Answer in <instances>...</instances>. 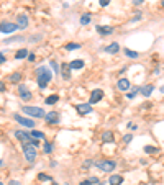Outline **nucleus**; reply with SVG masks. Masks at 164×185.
I'll use <instances>...</instances> for the list:
<instances>
[{"label":"nucleus","instance_id":"obj_13","mask_svg":"<svg viewBox=\"0 0 164 185\" xmlns=\"http://www.w3.org/2000/svg\"><path fill=\"white\" fill-rule=\"evenodd\" d=\"M77 108V111L81 115H89L90 111H92V107H90V103H81V105H77L75 107Z\"/></svg>","mask_w":164,"mask_h":185},{"label":"nucleus","instance_id":"obj_20","mask_svg":"<svg viewBox=\"0 0 164 185\" xmlns=\"http://www.w3.org/2000/svg\"><path fill=\"white\" fill-rule=\"evenodd\" d=\"M102 141H103V143L113 141V133H110V131H103V133H102Z\"/></svg>","mask_w":164,"mask_h":185},{"label":"nucleus","instance_id":"obj_34","mask_svg":"<svg viewBox=\"0 0 164 185\" xmlns=\"http://www.w3.org/2000/svg\"><path fill=\"white\" fill-rule=\"evenodd\" d=\"M131 139H133V136H131V134H126V136H123V141H125L126 144H128V143H130V141H131Z\"/></svg>","mask_w":164,"mask_h":185},{"label":"nucleus","instance_id":"obj_39","mask_svg":"<svg viewBox=\"0 0 164 185\" xmlns=\"http://www.w3.org/2000/svg\"><path fill=\"white\" fill-rule=\"evenodd\" d=\"M5 61H7V59H5V56H3L2 53H0V64H3Z\"/></svg>","mask_w":164,"mask_h":185},{"label":"nucleus","instance_id":"obj_1","mask_svg":"<svg viewBox=\"0 0 164 185\" xmlns=\"http://www.w3.org/2000/svg\"><path fill=\"white\" fill-rule=\"evenodd\" d=\"M35 74H36V77H38V87L39 88H46V85L49 84L51 77H53L51 71L48 69V67H38Z\"/></svg>","mask_w":164,"mask_h":185},{"label":"nucleus","instance_id":"obj_16","mask_svg":"<svg viewBox=\"0 0 164 185\" xmlns=\"http://www.w3.org/2000/svg\"><path fill=\"white\" fill-rule=\"evenodd\" d=\"M120 51V46L117 43H112V44H109V46L105 48V53H110V54H117Z\"/></svg>","mask_w":164,"mask_h":185},{"label":"nucleus","instance_id":"obj_14","mask_svg":"<svg viewBox=\"0 0 164 185\" xmlns=\"http://www.w3.org/2000/svg\"><path fill=\"white\" fill-rule=\"evenodd\" d=\"M153 90H154V87L151 85V84H148V85H145V87H141V88H139V92H141V94L145 95V97H151Z\"/></svg>","mask_w":164,"mask_h":185},{"label":"nucleus","instance_id":"obj_44","mask_svg":"<svg viewBox=\"0 0 164 185\" xmlns=\"http://www.w3.org/2000/svg\"><path fill=\"white\" fill-rule=\"evenodd\" d=\"M161 94H164V85L161 87Z\"/></svg>","mask_w":164,"mask_h":185},{"label":"nucleus","instance_id":"obj_24","mask_svg":"<svg viewBox=\"0 0 164 185\" xmlns=\"http://www.w3.org/2000/svg\"><path fill=\"white\" fill-rule=\"evenodd\" d=\"M125 56H128L130 59H136L138 58V51H131V49H128V48H125Z\"/></svg>","mask_w":164,"mask_h":185},{"label":"nucleus","instance_id":"obj_38","mask_svg":"<svg viewBox=\"0 0 164 185\" xmlns=\"http://www.w3.org/2000/svg\"><path fill=\"white\" fill-rule=\"evenodd\" d=\"M0 92H5V84L0 80Z\"/></svg>","mask_w":164,"mask_h":185},{"label":"nucleus","instance_id":"obj_42","mask_svg":"<svg viewBox=\"0 0 164 185\" xmlns=\"http://www.w3.org/2000/svg\"><path fill=\"white\" fill-rule=\"evenodd\" d=\"M145 0H133V3H136V5H139V3H143Z\"/></svg>","mask_w":164,"mask_h":185},{"label":"nucleus","instance_id":"obj_43","mask_svg":"<svg viewBox=\"0 0 164 185\" xmlns=\"http://www.w3.org/2000/svg\"><path fill=\"white\" fill-rule=\"evenodd\" d=\"M81 185H90L89 180H84V182H81Z\"/></svg>","mask_w":164,"mask_h":185},{"label":"nucleus","instance_id":"obj_46","mask_svg":"<svg viewBox=\"0 0 164 185\" xmlns=\"http://www.w3.org/2000/svg\"><path fill=\"white\" fill-rule=\"evenodd\" d=\"M0 185H3V183H2V182H0Z\"/></svg>","mask_w":164,"mask_h":185},{"label":"nucleus","instance_id":"obj_26","mask_svg":"<svg viewBox=\"0 0 164 185\" xmlns=\"http://www.w3.org/2000/svg\"><path fill=\"white\" fill-rule=\"evenodd\" d=\"M81 48V44H77V43H69V44H66V49L67 51H74V49H79Z\"/></svg>","mask_w":164,"mask_h":185},{"label":"nucleus","instance_id":"obj_11","mask_svg":"<svg viewBox=\"0 0 164 185\" xmlns=\"http://www.w3.org/2000/svg\"><path fill=\"white\" fill-rule=\"evenodd\" d=\"M103 98V92L99 88V90H94L90 94V105L92 103H97V102H100V100Z\"/></svg>","mask_w":164,"mask_h":185},{"label":"nucleus","instance_id":"obj_6","mask_svg":"<svg viewBox=\"0 0 164 185\" xmlns=\"http://www.w3.org/2000/svg\"><path fill=\"white\" fill-rule=\"evenodd\" d=\"M18 30L17 23H12V21H3L0 23V33H5V35H12Z\"/></svg>","mask_w":164,"mask_h":185},{"label":"nucleus","instance_id":"obj_18","mask_svg":"<svg viewBox=\"0 0 164 185\" xmlns=\"http://www.w3.org/2000/svg\"><path fill=\"white\" fill-rule=\"evenodd\" d=\"M82 67H84V61H82V59H75V61H72L69 64V69L79 71V69H82Z\"/></svg>","mask_w":164,"mask_h":185},{"label":"nucleus","instance_id":"obj_9","mask_svg":"<svg viewBox=\"0 0 164 185\" xmlns=\"http://www.w3.org/2000/svg\"><path fill=\"white\" fill-rule=\"evenodd\" d=\"M17 26H18V30H25L28 26V17L25 13H20L17 17Z\"/></svg>","mask_w":164,"mask_h":185},{"label":"nucleus","instance_id":"obj_35","mask_svg":"<svg viewBox=\"0 0 164 185\" xmlns=\"http://www.w3.org/2000/svg\"><path fill=\"white\" fill-rule=\"evenodd\" d=\"M89 182H90V183H99V179H97V177H90Z\"/></svg>","mask_w":164,"mask_h":185},{"label":"nucleus","instance_id":"obj_33","mask_svg":"<svg viewBox=\"0 0 164 185\" xmlns=\"http://www.w3.org/2000/svg\"><path fill=\"white\" fill-rule=\"evenodd\" d=\"M51 67L54 69L56 74H59V67H58V62H56V61H51Z\"/></svg>","mask_w":164,"mask_h":185},{"label":"nucleus","instance_id":"obj_45","mask_svg":"<svg viewBox=\"0 0 164 185\" xmlns=\"http://www.w3.org/2000/svg\"><path fill=\"white\" fill-rule=\"evenodd\" d=\"M162 5H164V0H162Z\"/></svg>","mask_w":164,"mask_h":185},{"label":"nucleus","instance_id":"obj_30","mask_svg":"<svg viewBox=\"0 0 164 185\" xmlns=\"http://www.w3.org/2000/svg\"><path fill=\"white\" fill-rule=\"evenodd\" d=\"M45 152L46 154H51V152H53V146H51L49 143H45Z\"/></svg>","mask_w":164,"mask_h":185},{"label":"nucleus","instance_id":"obj_40","mask_svg":"<svg viewBox=\"0 0 164 185\" xmlns=\"http://www.w3.org/2000/svg\"><path fill=\"white\" fill-rule=\"evenodd\" d=\"M28 61L33 62V61H35V54H28Z\"/></svg>","mask_w":164,"mask_h":185},{"label":"nucleus","instance_id":"obj_12","mask_svg":"<svg viewBox=\"0 0 164 185\" xmlns=\"http://www.w3.org/2000/svg\"><path fill=\"white\" fill-rule=\"evenodd\" d=\"M117 87H118L122 92H125V90H128V88L131 87V84H130V80H128V79L122 77V79H118V82H117Z\"/></svg>","mask_w":164,"mask_h":185},{"label":"nucleus","instance_id":"obj_21","mask_svg":"<svg viewBox=\"0 0 164 185\" xmlns=\"http://www.w3.org/2000/svg\"><path fill=\"white\" fill-rule=\"evenodd\" d=\"M28 134H30L31 138H35V139H43V138H45V134H43L41 131H38V130H31Z\"/></svg>","mask_w":164,"mask_h":185},{"label":"nucleus","instance_id":"obj_41","mask_svg":"<svg viewBox=\"0 0 164 185\" xmlns=\"http://www.w3.org/2000/svg\"><path fill=\"white\" fill-rule=\"evenodd\" d=\"M92 164V160H85V162H84V167H89Z\"/></svg>","mask_w":164,"mask_h":185},{"label":"nucleus","instance_id":"obj_37","mask_svg":"<svg viewBox=\"0 0 164 185\" xmlns=\"http://www.w3.org/2000/svg\"><path fill=\"white\" fill-rule=\"evenodd\" d=\"M8 185H22V183H20L18 180H10V182H8Z\"/></svg>","mask_w":164,"mask_h":185},{"label":"nucleus","instance_id":"obj_27","mask_svg":"<svg viewBox=\"0 0 164 185\" xmlns=\"http://www.w3.org/2000/svg\"><path fill=\"white\" fill-rule=\"evenodd\" d=\"M22 36H15V38H8V39H5V41H3V43H5V44H10V43H15V41H22Z\"/></svg>","mask_w":164,"mask_h":185},{"label":"nucleus","instance_id":"obj_22","mask_svg":"<svg viewBox=\"0 0 164 185\" xmlns=\"http://www.w3.org/2000/svg\"><path fill=\"white\" fill-rule=\"evenodd\" d=\"M8 80H10V82H13V84H18L20 80H22V74H20V72H13V74L8 77Z\"/></svg>","mask_w":164,"mask_h":185},{"label":"nucleus","instance_id":"obj_5","mask_svg":"<svg viewBox=\"0 0 164 185\" xmlns=\"http://www.w3.org/2000/svg\"><path fill=\"white\" fill-rule=\"evenodd\" d=\"M95 166L103 172H112L117 167V162H115V160H110V159L109 160H99V162H95Z\"/></svg>","mask_w":164,"mask_h":185},{"label":"nucleus","instance_id":"obj_32","mask_svg":"<svg viewBox=\"0 0 164 185\" xmlns=\"http://www.w3.org/2000/svg\"><path fill=\"white\" fill-rule=\"evenodd\" d=\"M38 179H39V180H51V175H48V174H39Z\"/></svg>","mask_w":164,"mask_h":185},{"label":"nucleus","instance_id":"obj_25","mask_svg":"<svg viewBox=\"0 0 164 185\" xmlns=\"http://www.w3.org/2000/svg\"><path fill=\"white\" fill-rule=\"evenodd\" d=\"M58 100H59L58 95H51V97H48V98H46V105H54V103L58 102Z\"/></svg>","mask_w":164,"mask_h":185},{"label":"nucleus","instance_id":"obj_17","mask_svg":"<svg viewBox=\"0 0 164 185\" xmlns=\"http://www.w3.org/2000/svg\"><path fill=\"white\" fill-rule=\"evenodd\" d=\"M97 33H100V35H112L113 33V28L112 26H97Z\"/></svg>","mask_w":164,"mask_h":185},{"label":"nucleus","instance_id":"obj_28","mask_svg":"<svg viewBox=\"0 0 164 185\" xmlns=\"http://www.w3.org/2000/svg\"><path fill=\"white\" fill-rule=\"evenodd\" d=\"M81 23H82V25H89V23H90V17H89V15H82V17H81Z\"/></svg>","mask_w":164,"mask_h":185},{"label":"nucleus","instance_id":"obj_10","mask_svg":"<svg viewBox=\"0 0 164 185\" xmlns=\"http://www.w3.org/2000/svg\"><path fill=\"white\" fill-rule=\"evenodd\" d=\"M45 118H46V121L51 123V124L59 123V113H58V111H49V113L45 115Z\"/></svg>","mask_w":164,"mask_h":185},{"label":"nucleus","instance_id":"obj_3","mask_svg":"<svg viewBox=\"0 0 164 185\" xmlns=\"http://www.w3.org/2000/svg\"><path fill=\"white\" fill-rule=\"evenodd\" d=\"M15 136H17V138H18V139H20V141H22L23 144H31V146H35V147H36L38 144H39L38 139L31 138V136L28 134L26 131H15Z\"/></svg>","mask_w":164,"mask_h":185},{"label":"nucleus","instance_id":"obj_23","mask_svg":"<svg viewBox=\"0 0 164 185\" xmlns=\"http://www.w3.org/2000/svg\"><path fill=\"white\" fill-rule=\"evenodd\" d=\"M28 49H20V51H17V54H15V59H25V58H28Z\"/></svg>","mask_w":164,"mask_h":185},{"label":"nucleus","instance_id":"obj_7","mask_svg":"<svg viewBox=\"0 0 164 185\" xmlns=\"http://www.w3.org/2000/svg\"><path fill=\"white\" fill-rule=\"evenodd\" d=\"M18 95H20V98H22L23 102H30V100L33 98V94L28 90V87L25 85V84H20V87H18Z\"/></svg>","mask_w":164,"mask_h":185},{"label":"nucleus","instance_id":"obj_8","mask_svg":"<svg viewBox=\"0 0 164 185\" xmlns=\"http://www.w3.org/2000/svg\"><path fill=\"white\" fill-rule=\"evenodd\" d=\"M13 118L17 120V121H18L20 124H23V126H26V128H35V120L25 118V116H20L18 113H15V115H13Z\"/></svg>","mask_w":164,"mask_h":185},{"label":"nucleus","instance_id":"obj_2","mask_svg":"<svg viewBox=\"0 0 164 185\" xmlns=\"http://www.w3.org/2000/svg\"><path fill=\"white\" fill-rule=\"evenodd\" d=\"M23 110V113H26V115H30V116H33V118H45V110L43 108H39V107H30V105H25L22 108Z\"/></svg>","mask_w":164,"mask_h":185},{"label":"nucleus","instance_id":"obj_15","mask_svg":"<svg viewBox=\"0 0 164 185\" xmlns=\"http://www.w3.org/2000/svg\"><path fill=\"white\" fill-rule=\"evenodd\" d=\"M109 183L110 185H122L123 183V177L122 175H110Z\"/></svg>","mask_w":164,"mask_h":185},{"label":"nucleus","instance_id":"obj_36","mask_svg":"<svg viewBox=\"0 0 164 185\" xmlns=\"http://www.w3.org/2000/svg\"><path fill=\"white\" fill-rule=\"evenodd\" d=\"M109 3H110V0H100V5L102 7H107Z\"/></svg>","mask_w":164,"mask_h":185},{"label":"nucleus","instance_id":"obj_4","mask_svg":"<svg viewBox=\"0 0 164 185\" xmlns=\"http://www.w3.org/2000/svg\"><path fill=\"white\" fill-rule=\"evenodd\" d=\"M23 154L28 162H35L38 157V152H36V147L31 146V144H23Z\"/></svg>","mask_w":164,"mask_h":185},{"label":"nucleus","instance_id":"obj_29","mask_svg":"<svg viewBox=\"0 0 164 185\" xmlns=\"http://www.w3.org/2000/svg\"><path fill=\"white\" fill-rule=\"evenodd\" d=\"M138 92H139V88H138V87H135V88H133V90H131V92H130V94H128V95H126V97H128V98H135V95H136V94H138Z\"/></svg>","mask_w":164,"mask_h":185},{"label":"nucleus","instance_id":"obj_47","mask_svg":"<svg viewBox=\"0 0 164 185\" xmlns=\"http://www.w3.org/2000/svg\"><path fill=\"white\" fill-rule=\"evenodd\" d=\"M97 185H102V183H97Z\"/></svg>","mask_w":164,"mask_h":185},{"label":"nucleus","instance_id":"obj_31","mask_svg":"<svg viewBox=\"0 0 164 185\" xmlns=\"http://www.w3.org/2000/svg\"><path fill=\"white\" fill-rule=\"evenodd\" d=\"M145 151H146V152H158V147H153V146H145Z\"/></svg>","mask_w":164,"mask_h":185},{"label":"nucleus","instance_id":"obj_19","mask_svg":"<svg viewBox=\"0 0 164 185\" xmlns=\"http://www.w3.org/2000/svg\"><path fill=\"white\" fill-rule=\"evenodd\" d=\"M59 71H61L62 77L66 80H69V64H62L61 67H59Z\"/></svg>","mask_w":164,"mask_h":185}]
</instances>
